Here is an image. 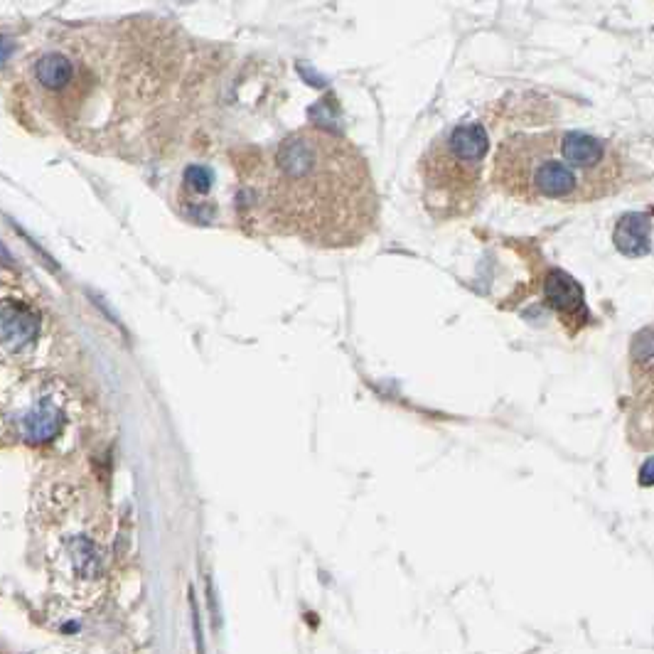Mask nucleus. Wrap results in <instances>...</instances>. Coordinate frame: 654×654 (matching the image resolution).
Segmentation results:
<instances>
[{
    "label": "nucleus",
    "mask_w": 654,
    "mask_h": 654,
    "mask_svg": "<svg viewBox=\"0 0 654 654\" xmlns=\"http://www.w3.org/2000/svg\"><path fill=\"white\" fill-rule=\"evenodd\" d=\"M40 332V320L25 305L5 300L0 303V342L10 350H23Z\"/></svg>",
    "instance_id": "obj_5"
},
{
    "label": "nucleus",
    "mask_w": 654,
    "mask_h": 654,
    "mask_svg": "<svg viewBox=\"0 0 654 654\" xmlns=\"http://www.w3.org/2000/svg\"><path fill=\"white\" fill-rule=\"evenodd\" d=\"M490 141L477 123H460L438 136L418 163L421 200L433 219L470 217L482 200Z\"/></svg>",
    "instance_id": "obj_3"
},
{
    "label": "nucleus",
    "mask_w": 654,
    "mask_h": 654,
    "mask_svg": "<svg viewBox=\"0 0 654 654\" xmlns=\"http://www.w3.org/2000/svg\"><path fill=\"white\" fill-rule=\"evenodd\" d=\"M259 205L273 232L318 249H355L382 212L367 155L320 126L298 128L268 153Z\"/></svg>",
    "instance_id": "obj_1"
},
{
    "label": "nucleus",
    "mask_w": 654,
    "mask_h": 654,
    "mask_svg": "<svg viewBox=\"0 0 654 654\" xmlns=\"http://www.w3.org/2000/svg\"><path fill=\"white\" fill-rule=\"evenodd\" d=\"M618 146L586 131L512 133L497 146L492 185L524 205H588L625 185Z\"/></svg>",
    "instance_id": "obj_2"
},
{
    "label": "nucleus",
    "mask_w": 654,
    "mask_h": 654,
    "mask_svg": "<svg viewBox=\"0 0 654 654\" xmlns=\"http://www.w3.org/2000/svg\"><path fill=\"white\" fill-rule=\"evenodd\" d=\"M0 261H5V264H10V256H8V251H5V246L0 244Z\"/></svg>",
    "instance_id": "obj_12"
},
{
    "label": "nucleus",
    "mask_w": 654,
    "mask_h": 654,
    "mask_svg": "<svg viewBox=\"0 0 654 654\" xmlns=\"http://www.w3.org/2000/svg\"><path fill=\"white\" fill-rule=\"evenodd\" d=\"M190 610H192V630H195L197 654H205V640H202V627H200V608H197L195 595H190Z\"/></svg>",
    "instance_id": "obj_10"
},
{
    "label": "nucleus",
    "mask_w": 654,
    "mask_h": 654,
    "mask_svg": "<svg viewBox=\"0 0 654 654\" xmlns=\"http://www.w3.org/2000/svg\"><path fill=\"white\" fill-rule=\"evenodd\" d=\"M546 300L556 315H561L564 323L571 332H578L586 323V303H583V291L576 281L564 271H549L544 283Z\"/></svg>",
    "instance_id": "obj_4"
},
{
    "label": "nucleus",
    "mask_w": 654,
    "mask_h": 654,
    "mask_svg": "<svg viewBox=\"0 0 654 654\" xmlns=\"http://www.w3.org/2000/svg\"><path fill=\"white\" fill-rule=\"evenodd\" d=\"M72 74V62L64 55H45L35 64V77L47 89H62L64 84H69Z\"/></svg>",
    "instance_id": "obj_8"
},
{
    "label": "nucleus",
    "mask_w": 654,
    "mask_h": 654,
    "mask_svg": "<svg viewBox=\"0 0 654 654\" xmlns=\"http://www.w3.org/2000/svg\"><path fill=\"white\" fill-rule=\"evenodd\" d=\"M10 55H13V42L8 37H0V64L8 62Z\"/></svg>",
    "instance_id": "obj_11"
},
{
    "label": "nucleus",
    "mask_w": 654,
    "mask_h": 654,
    "mask_svg": "<svg viewBox=\"0 0 654 654\" xmlns=\"http://www.w3.org/2000/svg\"><path fill=\"white\" fill-rule=\"evenodd\" d=\"M72 559L74 568H77L84 578H96L101 573L99 546L87 539V536H79V539L72 541Z\"/></svg>",
    "instance_id": "obj_9"
},
{
    "label": "nucleus",
    "mask_w": 654,
    "mask_h": 654,
    "mask_svg": "<svg viewBox=\"0 0 654 654\" xmlns=\"http://www.w3.org/2000/svg\"><path fill=\"white\" fill-rule=\"evenodd\" d=\"M615 246L625 256H645L652 249V217L650 214H625L615 227Z\"/></svg>",
    "instance_id": "obj_6"
},
{
    "label": "nucleus",
    "mask_w": 654,
    "mask_h": 654,
    "mask_svg": "<svg viewBox=\"0 0 654 654\" xmlns=\"http://www.w3.org/2000/svg\"><path fill=\"white\" fill-rule=\"evenodd\" d=\"M62 411L52 404H40L23 421V433L30 443H47L60 433Z\"/></svg>",
    "instance_id": "obj_7"
}]
</instances>
